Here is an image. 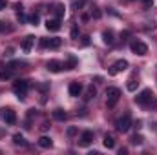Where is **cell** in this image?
<instances>
[{
    "mask_svg": "<svg viewBox=\"0 0 157 155\" xmlns=\"http://www.w3.org/2000/svg\"><path fill=\"white\" fill-rule=\"evenodd\" d=\"M152 100H154L152 89H143V91L135 97V102H137L139 106H152Z\"/></svg>",
    "mask_w": 157,
    "mask_h": 155,
    "instance_id": "cell-1",
    "label": "cell"
},
{
    "mask_svg": "<svg viewBox=\"0 0 157 155\" xmlns=\"http://www.w3.org/2000/svg\"><path fill=\"white\" fill-rule=\"evenodd\" d=\"M121 99V89L119 88H108L106 89V104L108 108H113Z\"/></svg>",
    "mask_w": 157,
    "mask_h": 155,
    "instance_id": "cell-2",
    "label": "cell"
},
{
    "mask_svg": "<svg viewBox=\"0 0 157 155\" xmlns=\"http://www.w3.org/2000/svg\"><path fill=\"white\" fill-rule=\"evenodd\" d=\"M28 88H29L28 80H15V84H13V91H15V95H17L20 100H22V99H26Z\"/></svg>",
    "mask_w": 157,
    "mask_h": 155,
    "instance_id": "cell-3",
    "label": "cell"
},
{
    "mask_svg": "<svg viewBox=\"0 0 157 155\" xmlns=\"http://www.w3.org/2000/svg\"><path fill=\"white\" fill-rule=\"evenodd\" d=\"M115 128H117L119 133H126L130 128H132V117L128 115H122L121 119H117V122H115Z\"/></svg>",
    "mask_w": 157,
    "mask_h": 155,
    "instance_id": "cell-4",
    "label": "cell"
},
{
    "mask_svg": "<svg viewBox=\"0 0 157 155\" xmlns=\"http://www.w3.org/2000/svg\"><path fill=\"white\" fill-rule=\"evenodd\" d=\"M130 49L135 53V55H146L148 53V46L144 44V42H141V40H133L132 44H130Z\"/></svg>",
    "mask_w": 157,
    "mask_h": 155,
    "instance_id": "cell-5",
    "label": "cell"
},
{
    "mask_svg": "<svg viewBox=\"0 0 157 155\" xmlns=\"http://www.w3.org/2000/svg\"><path fill=\"white\" fill-rule=\"evenodd\" d=\"M0 115H2V120H4L6 124H15V122H17V113H15L11 108H4Z\"/></svg>",
    "mask_w": 157,
    "mask_h": 155,
    "instance_id": "cell-6",
    "label": "cell"
},
{
    "mask_svg": "<svg viewBox=\"0 0 157 155\" xmlns=\"http://www.w3.org/2000/svg\"><path fill=\"white\" fill-rule=\"evenodd\" d=\"M128 68V62L124 60V59H121V60H117L112 68H110V75H117L119 71H124Z\"/></svg>",
    "mask_w": 157,
    "mask_h": 155,
    "instance_id": "cell-7",
    "label": "cell"
},
{
    "mask_svg": "<svg viewBox=\"0 0 157 155\" xmlns=\"http://www.w3.org/2000/svg\"><path fill=\"white\" fill-rule=\"evenodd\" d=\"M93 142V131H90V130H86V131H82V135H80V146H90Z\"/></svg>",
    "mask_w": 157,
    "mask_h": 155,
    "instance_id": "cell-8",
    "label": "cell"
},
{
    "mask_svg": "<svg viewBox=\"0 0 157 155\" xmlns=\"http://www.w3.org/2000/svg\"><path fill=\"white\" fill-rule=\"evenodd\" d=\"M46 28H48V31H59L60 29V18H48Z\"/></svg>",
    "mask_w": 157,
    "mask_h": 155,
    "instance_id": "cell-9",
    "label": "cell"
},
{
    "mask_svg": "<svg viewBox=\"0 0 157 155\" xmlns=\"http://www.w3.org/2000/svg\"><path fill=\"white\" fill-rule=\"evenodd\" d=\"M33 44H35V37H33V35H28L26 39L22 40V51H24V53H29L31 47H33Z\"/></svg>",
    "mask_w": 157,
    "mask_h": 155,
    "instance_id": "cell-10",
    "label": "cell"
},
{
    "mask_svg": "<svg viewBox=\"0 0 157 155\" xmlns=\"http://www.w3.org/2000/svg\"><path fill=\"white\" fill-rule=\"evenodd\" d=\"M46 68H48L51 73H59V71L64 68V64H62V62H59V60H49V62L46 64Z\"/></svg>",
    "mask_w": 157,
    "mask_h": 155,
    "instance_id": "cell-11",
    "label": "cell"
},
{
    "mask_svg": "<svg viewBox=\"0 0 157 155\" xmlns=\"http://www.w3.org/2000/svg\"><path fill=\"white\" fill-rule=\"evenodd\" d=\"M68 91H70L71 97H78V95L82 93V84H80V82H71L70 88H68Z\"/></svg>",
    "mask_w": 157,
    "mask_h": 155,
    "instance_id": "cell-12",
    "label": "cell"
},
{
    "mask_svg": "<svg viewBox=\"0 0 157 155\" xmlns=\"http://www.w3.org/2000/svg\"><path fill=\"white\" fill-rule=\"evenodd\" d=\"M102 42L108 44V46H112V44L115 42V39H113V31H112V29H106V31L102 33Z\"/></svg>",
    "mask_w": 157,
    "mask_h": 155,
    "instance_id": "cell-13",
    "label": "cell"
},
{
    "mask_svg": "<svg viewBox=\"0 0 157 155\" xmlns=\"http://www.w3.org/2000/svg\"><path fill=\"white\" fill-rule=\"evenodd\" d=\"M60 44H62V40L59 39V37H55V39H49L46 42V47H49V49H57V47H60Z\"/></svg>",
    "mask_w": 157,
    "mask_h": 155,
    "instance_id": "cell-14",
    "label": "cell"
},
{
    "mask_svg": "<svg viewBox=\"0 0 157 155\" xmlns=\"http://www.w3.org/2000/svg\"><path fill=\"white\" fill-rule=\"evenodd\" d=\"M39 146H40V148H51V146H53V141H51L49 137L42 135V137L39 139Z\"/></svg>",
    "mask_w": 157,
    "mask_h": 155,
    "instance_id": "cell-15",
    "label": "cell"
},
{
    "mask_svg": "<svg viewBox=\"0 0 157 155\" xmlns=\"http://www.w3.org/2000/svg\"><path fill=\"white\" fill-rule=\"evenodd\" d=\"M13 142L17 144V146H28V142H26V139L20 135V133H17V135H13Z\"/></svg>",
    "mask_w": 157,
    "mask_h": 155,
    "instance_id": "cell-16",
    "label": "cell"
},
{
    "mask_svg": "<svg viewBox=\"0 0 157 155\" xmlns=\"http://www.w3.org/2000/svg\"><path fill=\"white\" fill-rule=\"evenodd\" d=\"M104 146H106L108 150L115 148V139H113L112 135H104Z\"/></svg>",
    "mask_w": 157,
    "mask_h": 155,
    "instance_id": "cell-17",
    "label": "cell"
},
{
    "mask_svg": "<svg viewBox=\"0 0 157 155\" xmlns=\"http://www.w3.org/2000/svg\"><path fill=\"white\" fill-rule=\"evenodd\" d=\"M66 112L64 110H60V108H57L55 112H53V119H57V120H66Z\"/></svg>",
    "mask_w": 157,
    "mask_h": 155,
    "instance_id": "cell-18",
    "label": "cell"
},
{
    "mask_svg": "<svg viewBox=\"0 0 157 155\" xmlns=\"http://www.w3.org/2000/svg\"><path fill=\"white\" fill-rule=\"evenodd\" d=\"M95 95H97V89H95V88H93V84H91V86L86 89V95H84V99H86V100H91Z\"/></svg>",
    "mask_w": 157,
    "mask_h": 155,
    "instance_id": "cell-19",
    "label": "cell"
},
{
    "mask_svg": "<svg viewBox=\"0 0 157 155\" xmlns=\"http://www.w3.org/2000/svg\"><path fill=\"white\" fill-rule=\"evenodd\" d=\"M64 9H66V7H64V4H57V6H55L57 18H62V17H64Z\"/></svg>",
    "mask_w": 157,
    "mask_h": 155,
    "instance_id": "cell-20",
    "label": "cell"
},
{
    "mask_svg": "<svg viewBox=\"0 0 157 155\" xmlns=\"http://www.w3.org/2000/svg\"><path fill=\"white\" fill-rule=\"evenodd\" d=\"M64 68L66 70H75L77 68V59L75 57H70V60H68V64H64Z\"/></svg>",
    "mask_w": 157,
    "mask_h": 155,
    "instance_id": "cell-21",
    "label": "cell"
},
{
    "mask_svg": "<svg viewBox=\"0 0 157 155\" xmlns=\"http://www.w3.org/2000/svg\"><path fill=\"white\" fill-rule=\"evenodd\" d=\"M143 141H144V139H143V135H137V133L130 139V142H132V144H135V146H141V144H143Z\"/></svg>",
    "mask_w": 157,
    "mask_h": 155,
    "instance_id": "cell-22",
    "label": "cell"
},
{
    "mask_svg": "<svg viewBox=\"0 0 157 155\" xmlns=\"http://www.w3.org/2000/svg\"><path fill=\"white\" fill-rule=\"evenodd\" d=\"M86 2H88V0H71V7H73V9H82Z\"/></svg>",
    "mask_w": 157,
    "mask_h": 155,
    "instance_id": "cell-23",
    "label": "cell"
},
{
    "mask_svg": "<svg viewBox=\"0 0 157 155\" xmlns=\"http://www.w3.org/2000/svg\"><path fill=\"white\" fill-rule=\"evenodd\" d=\"M137 86H139V82H135V80L132 78V80H128V84H126V89H128V91H135V89H137Z\"/></svg>",
    "mask_w": 157,
    "mask_h": 155,
    "instance_id": "cell-24",
    "label": "cell"
},
{
    "mask_svg": "<svg viewBox=\"0 0 157 155\" xmlns=\"http://www.w3.org/2000/svg\"><path fill=\"white\" fill-rule=\"evenodd\" d=\"M11 31V26H7V22L0 20V33H9Z\"/></svg>",
    "mask_w": 157,
    "mask_h": 155,
    "instance_id": "cell-25",
    "label": "cell"
},
{
    "mask_svg": "<svg viewBox=\"0 0 157 155\" xmlns=\"http://www.w3.org/2000/svg\"><path fill=\"white\" fill-rule=\"evenodd\" d=\"M28 20H29V24H33V26H37V24L40 22V17L37 15V13H33V15H29V18H28Z\"/></svg>",
    "mask_w": 157,
    "mask_h": 155,
    "instance_id": "cell-26",
    "label": "cell"
},
{
    "mask_svg": "<svg viewBox=\"0 0 157 155\" xmlns=\"http://www.w3.org/2000/svg\"><path fill=\"white\" fill-rule=\"evenodd\" d=\"M18 66H24V62H20V60H13V62H9V70H17Z\"/></svg>",
    "mask_w": 157,
    "mask_h": 155,
    "instance_id": "cell-27",
    "label": "cell"
},
{
    "mask_svg": "<svg viewBox=\"0 0 157 155\" xmlns=\"http://www.w3.org/2000/svg\"><path fill=\"white\" fill-rule=\"evenodd\" d=\"M71 39H78V26L77 24L71 26Z\"/></svg>",
    "mask_w": 157,
    "mask_h": 155,
    "instance_id": "cell-28",
    "label": "cell"
},
{
    "mask_svg": "<svg viewBox=\"0 0 157 155\" xmlns=\"http://www.w3.org/2000/svg\"><path fill=\"white\" fill-rule=\"evenodd\" d=\"M11 77V70H7V71H2L0 73V80H6V78Z\"/></svg>",
    "mask_w": 157,
    "mask_h": 155,
    "instance_id": "cell-29",
    "label": "cell"
},
{
    "mask_svg": "<svg viewBox=\"0 0 157 155\" xmlns=\"http://www.w3.org/2000/svg\"><path fill=\"white\" fill-rule=\"evenodd\" d=\"M91 17H93V18H101V11H99L97 7H93V9H91Z\"/></svg>",
    "mask_w": 157,
    "mask_h": 155,
    "instance_id": "cell-30",
    "label": "cell"
},
{
    "mask_svg": "<svg viewBox=\"0 0 157 155\" xmlns=\"http://www.w3.org/2000/svg\"><path fill=\"white\" fill-rule=\"evenodd\" d=\"M17 15H18V22H20V24H24V22L28 20V18H26V15H24V11H22V13H17Z\"/></svg>",
    "mask_w": 157,
    "mask_h": 155,
    "instance_id": "cell-31",
    "label": "cell"
},
{
    "mask_svg": "<svg viewBox=\"0 0 157 155\" xmlns=\"http://www.w3.org/2000/svg\"><path fill=\"white\" fill-rule=\"evenodd\" d=\"M75 133H77V128H75V126H71V128H68V135H70V137H73Z\"/></svg>",
    "mask_w": 157,
    "mask_h": 155,
    "instance_id": "cell-32",
    "label": "cell"
},
{
    "mask_svg": "<svg viewBox=\"0 0 157 155\" xmlns=\"http://www.w3.org/2000/svg\"><path fill=\"white\" fill-rule=\"evenodd\" d=\"M15 11H17V13H22V11H24L22 4H15Z\"/></svg>",
    "mask_w": 157,
    "mask_h": 155,
    "instance_id": "cell-33",
    "label": "cell"
},
{
    "mask_svg": "<svg viewBox=\"0 0 157 155\" xmlns=\"http://www.w3.org/2000/svg\"><path fill=\"white\" fill-rule=\"evenodd\" d=\"M6 6H7V2H6V0H0V11H4Z\"/></svg>",
    "mask_w": 157,
    "mask_h": 155,
    "instance_id": "cell-34",
    "label": "cell"
},
{
    "mask_svg": "<svg viewBox=\"0 0 157 155\" xmlns=\"http://www.w3.org/2000/svg\"><path fill=\"white\" fill-rule=\"evenodd\" d=\"M143 2H144V6H146V7H150V6L154 4V0H143Z\"/></svg>",
    "mask_w": 157,
    "mask_h": 155,
    "instance_id": "cell-35",
    "label": "cell"
},
{
    "mask_svg": "<svg viewBox=\"0 0 157 155\" xmlns=\"http://www.w3.org/2000/svg\"><path fill=\"white\" fill-rule=\"evenodd\" d=\"M82 44H84V46H88V44H90V37H84V40H82Z\"/></svg>",
    "mask_w": 157,
    "mask_h": 155,
    "instance_id": "cell-36",
    "label": "cell"
}]
</instances>
